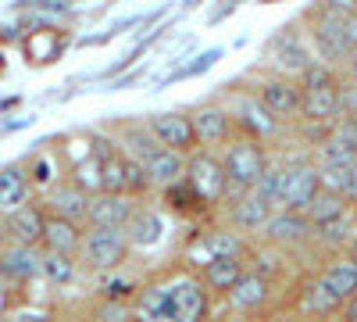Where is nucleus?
Returning a JSON list of instances; mask_svg holds the SVG:
<instances>
[{"label":"nucleus","mask_w":357,"mask_h":322,"mask_svg":"<svg viewBox=\"0 0 357 322\" xmlns=\"http://www.w3.org/2000/svg\"><path fill=\"white\" fill-rule=\"evenodd\" d=\"M132 244L122 226H86L79 244V265L86 272H118L126 265Z\"/></svg>","instance_id":"obj_1"},{"label":"nucleus","mask_w":357,"mask_h":322,"mask_svg":"<svg viewBox=\"0 0 357 322\" xmlns=\"http://www.w3.org/2000/svg\"><path fill=\"white\" fill-rule=\"evenodd\" d=\"M218 154H222V165H225L232 190H250L264 175V168L272 165V158L264 151V140L247 136V133H236L232 140H225Z\"/></svg>","instance_id":"obj_2"},{"label":"nucleus","mask_w":357,"mask_h":322,"mask_svg":"<svg viewBox=\"0 0 357 322\" xmlns=\"http://www.w3.org/2000/svg\"><path fill=\"white\" fill-rule=\"evenodd\" d=\"M304 33H307L311 54L318 57V61H329V65H336V68L347 65L350 47H347V36H343V15L314 4V8L304 15Z\"/></svg>","instance_id":"obj_3"},{"label":"nucleus","mask_w":357,"mask_h":322,"mask_svg":"<svg viewBox=\"0 0 357 322\" xmlns=\"http://www.w3.org/2000/svg\"><path fill=\"white\" fill-rule=\"evenodd\" d=\"M186 180L190 186L204 197V204H222L232 186H229V175H225V165H222V154L215 147H193L186 154Z\"/></svg>","instance_id":"obj_4"},{"label":"nucleus","mask_w":357,"mask_h":322,"mask_svg":"<svg viewBox=\"0 0 357 322\" xmlns=\"http://www.w3.org/2000/svg\"><path fill=\"white\" fill-rule=\"evenodd\" d=\"M172 322H200L211 312V290L200 276H175L168 279Z\"/></svg>","instance_id":"obj_5"},{"label":"nucleus","mask_w":357,"mask_h":322,"mask_svg":"<svg viewBox=\"0 0 357 322\" xmlns=\"http://www.w3.org/2000/svg\"><path fill=\"white\" fill-rule=\"evenodd\" d=\"M229 115L236 122V133H247V136H257V140H272V136L282 133V119L268 111L254 94H232Z\"/></svg>","instance_id":"obj_6"},{"label":"nucleus","mask_w":357,"mask_h":322,"mask_svg":"<svg viewBox=\"0 0 357 322\" xmlns=\"http://www.w3.org/2000/svg\"><path fill=\"white\" fill-rule=\"evenodd\" d=\"M40 276H43V247L4 240V247H0V283L25 286Z\"/></svg>","instance_id":"obj_7"},{"label":"nucleus","mask_w":357,"mask_h":322,"mask_svg":"<svg viewBox=\"0 0 357 322\" xmlns=\"http://www.w3.org/2000/svg\"><path fill=\"white\" fill-rule=\"evenodd\" d=\"M254 97L286 122V119H296V111H301V82L282 72H268L254 82Z\"/></svg>","instance_id":"obj_8"},{"label":"nucleus","mask_w":357,"mask_h":322,"mask_svg":"<svg viewBox=\"0 0 357 322\" xmlns=\"http://www.w3.org/2000/svg\"><path fill=\"white\" fill-rule=\"evenodd\" d=\"M321 180H318V165L314 161H293L282 165V193H279V208L293 212H307V204L318 197Z\"/></svg>","instance_id":"obj_9"},{"label":"nucleus","mask_w":357,"mask_h":322,"mask_svg":"<svg viewBox=\"0 0 357 322\" xmlns=\"http://www.w3.org/2000/svg\"><path fill=\"white\" fill-rule=\"evenodd\" d=\"M314 237V226L307 219V212H293V208H275L268 215V222L261 226V240L275 244V247H304Z\"/></svg>","instance_id":"obj_10"},{"label":"nucleus","mask_w":357,"mask_h":322,"mask_svg":"<svg viewBox=\"0 0 357 322\" xmlns=\"http://www.w3.org/2000/svg\"><path fill=\"white\" fill-rule=\"evenodd\" d=\"M222 204H225V226L240 229V233H261L268 215L275 212V204H268L254 190H232Z\"/></svg>","instance_id":"obj_11"},{"label":"nucleus","mask_w":357,"mask_h":322,"mask_svg":"<svg viewBox=\"0 0 357 322\" xmlns=\"http://www.w3.org/2000/svg\"><path fill=\"white\" fill-rule=\"evenodd\" d=\"M190 122H193V133H197V143L200 147H222L225 140L236 136V122L225 104L218 101H204L190 111Z\"/></svg>","instance_id":"obj_12"},{"label":"nucleus","mask_w":357,"mask_h":322,"mask_svg":"<svg viewBox=\"0 0 357 322\" xmlns=\"http://www.w3.org/2000/svg\"><path fill=\"white\" fill-rule=\"evenodd\" d=\"M218 254H247V240L240 229L232 226H218V229H207V233H197V237L186 244V261L200 269L204 261H211Z\"/></svg>","instance_id":"obj_13"},{"label":"nucleus","mask_w":357,"mask_h":322,"mask_svg":"<svg viewBox=\"0 0 357 322\" xmlns=\"http://www.w3.org/2000/svg\"><path fill=\"white\" fill-rule=\"evenodd\" d=\"M146 126H151V133H154V140L161 143V147L183 151V154L200 147L197 133H193V122H190V111H158V115L146 119Z\"/></svg>","instance_id":"obj_14"},{"label":"nucleus","mask_w":357,"mask_h":322,"mask_svg":"<svg viewBox=\"0 0 357 322\" xmlns=\"http://www.w3.org/2000/svg\"><path fill=\"white\" fill-rule=\"evenodd\" d=\"M340 115H343L340 82L336 86H307V90H301V111H296V119H304L307 126L329 129Z\"/></svg>","instance_id":"obj_15"},{"label":"nucleus","mask_w":357,"mask_h":322,"mask_svg":"<svg viewBox=\"0 0 357 322\" xmlns=\"http://www.w3.org/2000/svg\"><path fill=\"white\" fill-rule=\"evenodd\" d=\"M222 298H225V305L232 312H243V315L261 312V308L272 305V298H275V279H264V276H257V272L247 269L240 279L232 283V290H225Z\"/></svg>","instance_id":"obj_16"},{"label":"nucleus","mask_w":357,"mask_h":322,"mask_svg":"<svg viewBox=\"0 0 357 322\" xmlns=\"http://www.w3.org/2000/svg\"><path fill=\"white\" fill-rule=\"evenodd\" d=\"M268 54H272V65H275V72H282V75H301L311 61H314V54H311V43H307V36H296L293 29L286 25L282 33L268 43Z\"/></svg>","instance_id":"obj_17"},{"label":"nucleus","mask_w":357,"mask_h":322,"mask_svg":"<svg viewBox=\"0 0 357 322\" xmlns=\"http://www.w3.org/2000/svg\"><path fill=\"white\" fill-rule=\"evenodd\" d=\"M43 219H47V208L40 204V197L25 200L22 208L0 215V222H4V240L11 244H36L43 240Z\"/></svg>","instance_id":"obj_18"},{"label":"nucleus","mask_w":357,"mask_h":322,"mask_svg":"<svg viewBox=\"0 0 357 322\" xmlns=\"http://www.w3.org/2000/svg\"><path fill=\"white\" fill-rule=\"evenodd\" d=\"M89 197L93 193H86L75 180H57L50 190H43L40 193V204L47 212H54V215H65V219H75V222H82L86 226V208H89Z\"/></svg>","instance_id":"obj_19"},{"label":"nucleus","mask_w":357,"mask_h":322,"mask_svg":"<svg viewBox=\"0 0 357 322\" xmlns=\"http://www.w3.org/2000/svg\"><path fill=\"white\" fill-rule=\"evenodd\" d=\"M136 208H139L136 197L100 190V193L89 197V208H86V226H122V229H126Z\"/></svg>","instance_id":"obj_20"},{"label":"nucleus","mask_w":357,"mask_h":322,"mask_svg":"<svg viewBox=\"0 0 357 322\" xmlns=\"http://www.w3.org/2000/svg\"><path fill=\"white\" fill-rule=\"evenodd\" d=\"M33 180H29V168L22 161L11 165H0V215H8L15 208H22L25 200H33Z\"/></svg>","instance_id":"obj_21"},{"label":"nucleus","mask_w":357,"mask_h":322,"mask_svg":"<svg viewBox=\"0 0 357 322\" xmlns=\"http://www.w3.org/2000/svg\"><path fill=\"white\" fill-rule=\"evenodd\" d=\"M82 222H75V219H65V215H54V212H47V219H43V240H40V247L43 251H61V254H75L79 258V244H82Z\"/></svg>","instance_id":"obj_22"},{"label":"nucleus","mask_w":357,"mask_h":322,"mask_svg":"<svg viewBox=\"0 0 357 322\" xmlns=\"http://www.w3.org/2000/svg\"><path fill=\"white\" fill-rule=\"evenodd\" d=\"M139 161H143L146 175H151L154 190H161V186H168V183H175V180H183V175H186V154L172 151V147H161V143L146 158H139Z\"/></svg>","instance_id":"obj_23"},{"label":"nucleus","mask_w":357,"mask_h":322,"mask_svg":"<svg viewBox=\"0 0 357 322\" xmlns=\"http://www.w3.org/2000/svg\"><path fill=\"white\" fill-rule=\"evenodd\" d=\"M243 272H247L243 254H218V258H211V261H204V265H200V279L218 298L225 294V290H232V283L240 279Z\"/></svg>","instance_id":"obj_24"},{"label":"nucleus","mask_w":357,"mask_h":322,"mask_svg":"<svg viewBox=\"0 0 357 322\" xmlns=\"http://www.w3.org/2000/svg\"><path fill=\"white\" fill-rule=\"evenodd\" d=\"M318 283L329 290V294L347 305L354 294H357V269H354V258H333L325 261V265L318 269Z\"/></svg>","instance_id":"obj_25"},{"label":"nucleus","mask_w":357,"mask_h":322,"mask_svg":"<svg viewBox=\"0 0 357 322\" xmlns=\"http://www.w3.org/2000/svg\"><path fill=\"white\" fill-rule=\"evenodd\" d=\"M129 308H132L139 319H165V322H172L168 279H158V283H146V286H139Z\"/></svg>","instance_id":"obj_26"},{"label":"nucleus","mask_w":357,"mask_h":322,"mask_svg":"<svg viewBox=\"0 0 357 322\" xmlns=\"http://www.w3.org/2000/svg\"><path fill=\"white\" fill-rule=\"evenodd\" d=\"M126 233H129V244L139 247V251L158 247V244L165 240V219H161V212H143V208H136L132 219H129V226H126Z\"/></svg>","instance_id":"obj_27"},{"label":"nucleus","mask_w":357,"mask_h":322,"mask_svg":"<svg viewBox=\"0 0 357 322\" xmlns=\"http://www.w3.org/2000/svg\"><path fill=\"white\" fill-rule=\"evenodd\" d=\"M25 168H29V180H33V190H36V193L50 190L57 180H65V172H68L61 151H40Z\"/></svg>","instance_id":"obj_28"},{"label":"nucleus","mask_w":357,"mask_h":322,"mask_svg":"<svg viewBox=\"0 0 357 322\" xmlns=\"http://www.w3.org/2000/svg\"><path fill=\"white\" fill-rule=\"evenodd\" d=\"M296 308H301L304 315H336V312H343V305L325 290L321 283H318V276L314 279H307L304 286H301V301H296Z\"/></svg>","instance_id":"obj_29"},{"label":"nucleus","mask_w":357,"mask_h":322,"mask_svg":"<svg viewBox=\"0 0 357 322\" xmlns=\"http://www.w3.org/2000/svg\"><path fill=\"white\" fill-rule=\"evenodd\" d=\"M82 265L75 254H61V251H43V279L54 286H72L79 279Z\"/></svg>","instance_id":"obj_30"},{"label":"nucleus","mask_w":357,"mask_h":322,"mask_svg":"<svg viewBox=\"0 0 357 322\" xmlns=\"http://www.w3.org/2000/svg\"><path fill=\"white\" fill-rule=\"evenodd\" d=\"M350 215V200L343 193H333V190H318V197L307 204V219L311 226H325V222H336Z\"/></svg>","instance_id":"obj_31"},{"label":"nucleus","mask_w":357,"mask_h":322,"mask_svg":"<svg viewBox=\"0 0 357 322\" xmlns=\"http://www.w3.org/2000/svg\"><path fill=\"white\" fill-rule=\"evenodd\" d=\"M243 261H247V269H250V272H257V276H264V279H275V276L282 272V247L268 244V240H261L257 247L247 244Z\"/></svg>","instance_id":"obj_32"},{"label":"nucleus","mask_w":357,"mask_h":322,"mask_svg":"<svg viewBox=\"0 0 357 322\" xmlns=\"http://www.w3.org/2000/svg\"><path fill=\"white\" fill-rule=\"evenodd\" d=\"M118 147H122L126 154H132V158H146L158 147V140H154V133H151L146 122H126L122 133H118Z\"/></svg>","instance_id":"obj_33"},{"label":"nucleus","mask_w":357,"mask_h":322,"mask_svg":"<svg viewBox=\"0 0 357 322\" xmlns=\"http://www.w3.org/2000/svg\"><path fill=\"white\" fill-rule=\"evenodd\" d=\"M161 190H165V204H168L172 212H178V215H193V212L207 208L204 197L190 186L186 175H183V180H175V183H168V186H161Z\"/></svg>","instance_id":"obj_34"},{"label":"nucleus","mask_w":357,"mask_h":322,"mask_svg":"<svg viewBox=\"0 0 357 322\" xmlns=\"http://www.w3.org/2000/svg\"><path fill=\"white\" fill-rule=\"evenodd\" d=\"M139 286H143V283H139V279H129V276H104L100 286H97V294H100L104 301L132 305V298H136V290H139Z\"/></svg>","instance_id":"obj_35"},{"label":"nucleus","mask_w":357,"mask_h":322,"mask_svg":"<svg viewBox=\"0 0 357 322\" xmlns=\"http://www.w3.org/2000/svg\"><path fill=\"white\" fill-rule=\"evenodd\" d=\"M129 197H136V200H143L146 193L154 190V183H151V175H146V168H143V161L139 158H132V154H126V186H122Z\"/></svg>","instance_id":"obj_36"},{"label":"nucleus","mask_w":357,"mask_h":322,"mask_svg":"<svg viewBox=\"0 0 357 322\" xmlns=\"http://www.w3.org/2000/svg\"><path fill=\"white\" fill-rule=\"evenodd\" d=\"M250 190L261 193L268 204H275V208H279V193H282V165H268L264 175H261V180H257Z\"/></svg>","instance_id":"obj_37"},{"label":"nucleus","mask_w":357,"mask_h":322,"mask_svg":"<svg viewBox=\"0 0 357 322\" xmlns=\"http://www.w3.org/2000/svg\"><path fill=\"white\" fill-rule=\"evenodd\" d=\"M218 57H222V50H204V54L197 57L193 65H186V68H178V72H172V75L165 79V86H168V82H175V79H190V75H200V72H207V68H211V65L218 61Z\"/></svg>","instance_id":"obj_38"},{"label":"nucleus","mask_w":357,"mask_h":322,"mask_svg":"<svg viewBox=\"0 0 357 322\" xmlns=\"http://www.w3.org/2000/svg\"><path fill=\"white\" fill-rule=\"evenodd\" d=\"M318 180H321V190L343 193V186H347V168H343V165H318Z\"/></svg>","instance_id":"obj_39"},{"label":"nucleus","mask_w":357,"mask_h":322,"mask_svg":"<svg viewBox=\"0 0 357 322\" xmlns=\"http://www.w3.org/2000/svg\"><path fill=\"white\" fill-rule=\"evenodd\" d=\"M343 36H347V47H350V54H354V50H357V11L343 15Z\"/></svg>","instance_id":"obj_40"},{"label":"nucleus","mask_w":357,"mask_h":322,"mask_svg":"<svg viewBox=\"0 0 357 322\" xmlns=\"http://www.w3.org/2000/svg\"><path fill=\"white\" fill-rule=\"evenodd\" d=\"M343 197L350 204H357V158L347 165V186H343Z\"/></svg>","instance_id":"obj_41"},{"label":"nucleus","mask_w":357,"mask_h":322,"mask_svg":"<svg viewBox=\"0 0 357 322\" xmlns=\"http://www.w3.org/2000/svg\"><path fill=\"white\" fill-rule=\"evenodd\" d=\"M236 8H240V0H222V8H215L211 15H207V22H211V25H218L222 18H229Z\"/></svg>","instance_id":"obj_42"},{"label":"nucleus","mask_w":357,"mask_h":322,"mask_svg":"<svg viewBox=\"0 0 357 322\" xmlns=\"http://www.w3.org/2000/svg\"><path fill=\"white\" fill-rule=\"evenodd\" d=\"M321 8H329V11H336V15H350V11H357V0H318Z\"/></svg>","instance_id":"obj_43"},{"label":"nucleus","mask_w":357,"mask_h":322,"mask_svg":"<svg viewBox=\"0 0 357 322\" xmlns=\"http://www.w3.org/2000/svg\"><path fill=\"white\" fill-rule=\"evenodd\" d=\"M343 75L350 79V82H357V50L347 57V65H343Z\"/></svg>","instance_id":"obj_44"},{"label":"nucleus","mask_w":357,"mask_h":322,"mask_svg":"<svg viewBox=\"0 0 357 322\" xmlns=\"http://www.w3.org/2000/svg\"><path fill=\"white\" fill-rule=\"evenodd\" d=\"M343 315H347V319H354V322H357V294H354V298H350V301H347V305H343Z\"/></svg>","instance_id":"obj_45"},{"label":"nucleus","mask_w":357,"mask_h":322,"mask_svg":"<svg viewBox=\"0 0 357 322\" xmlns=\"http://www.w3.org/2000/svg\"><path fill=\"white\" fill-rule=\"evenodd\" d=\"M197 4H200V0H183V8H186V11H193Z\"/></svg>","instance_id":"obj_46"},{"label":"nucleus","mask_w":357,"mask_h":322,"mask_svg":"<svg viewBox=\"0 0 357 322\" xmlns=\"http://www.w3.org/2000/svg\"><path fill=\"white\" fill-rule=\"evenodd\" d=\"M350 258H354V269H357V254H350Z\"/></svg>","instance_id":"obj_47"}]
</instances>
